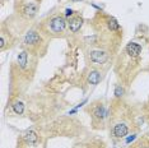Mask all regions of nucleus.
Listing matches in <instances>:
<instances>
[{
	"mask_svg": "<svg viewBox=\"0 0 149 148\" xmlns=\"http://www.w3.org/2000/svg\"><path fill=\"white\" fill-rule=\"evenodd\" d=\"M141 52L143 46L136 41L127 42L120 52L115 65V72L123 84H131L134 78L138 75L141 66Z\"/></svg>",
	"mask_w": 149,
	"mask_h": 148,
	"instance_id": "f257e3e1",
	"label": "nucleus"
},
{
	"mask_svg": "<svg viewBox=\"0 0 149 148\" xmlns=\"http://www.w3.org/2000/svg\"><path fill=\"white\" fill-rule=\"evenodd\" d=\"M38 58L27 50H22L17 55L15 61L12 66V86L13 88L23 89L33 79Z\"/></svg>",
	"mask_w": 149,
	"mask_h": 148,
	"instance_id": "f03ea898",
	"label": "nucleus"
},
{
	"mask_svg": "<svg viewBox=\"0 0 149 148\" xmlns=\"http://www.w3.org/2000/svg\"><path fill=\"white\" fill-rule=\"evenodd\" d=\"M38 29L47 38H59L64 37L68 31V18L61 12L51 13L41 21Z\"/></svg>",
	"mask_w": 149,
	"mask_h": 148,
	"instance_id": "7ed1b4c3",
	"label": "nucleus"
},
{
	"mask_svg": "<svg viewBox=\"0 0 149 148\" xmlns=\"http://www.w3.org/2000/svg\"><path fill=\"white\" fill-rule=\"evenodd\" d=\"M22 47L32 55L41 58L47 51V37L43 36L38 28H31L23 37Z\"/></svg>",
	"mask_w": 149,
	"mask_h": 148,
	"instance_id": "20e7f679",
	"label": "nucleus"
},
{
	"mask_svg": "<svg viewBox=\"0 0 149 148\" xmlns=\"http://www.w3.org/2000/svg\"><path fill=\"white\" fill-rule=\"evenodd\" d=\"M38 0H14V17L17 22L29 23L40 12Z\"/></svg>",
	"mask_w": 149,
	"mask_h": 148,
	"instance_id": "39448f33",
	"label": "nucleus"
},
{
	"mask_svg": "<svg viewBox=\"0 0 149 148\" xmlns=\"http://www.w3.org/2000/svg\"><path fill=\"white\" fill-rule=\"evenodd\" d=\"M113 50L106 49V47H100V46H91L87 51V60L91 66L94 68H103L113 58Z\"/></svg>",
	"mask_w": 149,
	"mask_h": 148,
	"instance_id": "423d86ee",
	"label": "nucleus"
},
{
	"mask_svg": "<svg viewBox=\"0 0 149 148\" xmlns=\"http://www.w3.org/2000/svg\"><path fill=\"white\" fill-rule=\"evenodd\" d=\"M87 112L89 114L93 126L96 129H101V128L104 126V123H106V119L108 117L110 110H107L103 101H94L88 106Z\"/></svg>",
	"mask_w": 149,
	"mask_h": 148,
	"instance_id": "0eeeda50",
	"label": "nucleus"
},
{
	"mask_svg": "<svg viewBox=\"0 0 149 148\" xmlns=\"http://www.w3.org/2000/svg\"><path fill=\"white\" fill-rule=\"evenodd\" d=\"M66 18H68V29H69L72 33H77L82 28L83 26V17L79 12H73V10H68V14Z\"/></svg>",
	"mask_w": 149,
	"mask_h": 148,
	"instance_id": "6e6552de",
	"label": "nucleus"
},
{
	"mask_svg": "<svg viewBox=\"0 0 149 148\" xmlns=\"http://www.w3.org/2000/svg\"><path fill=\"white\" fill-rule=\"evenodd\" d=\"M13 42H14V37L9 32V28L6 29V26L4 23L1 26V33H0V50L4 51L6 49H10L13 46Z\"/></svg>",
	"mask_w": 149,
	"mask_h": 148,
	"instance_id": "1a4fd4ad",
	"label": "nucleus"
},
{
	"mask_svg": "<svg viewBox=\"0 0 149 148\" xmlns=\"http://www.w3.org/2000/svg\"><path fill=\"white\" fill-rule=\"evenodd\" d=\"M102 78H103L102 72L98 68H94V66H92V68L86 73V82H87V84H89V86L100 84Z\"/></svg>",
	"mask_w": 149,
	"mask_h": 148,
	"instance_id": "9d476101",
	"label": "nucleus"
},
{
	"mask_svg": "<svg viewBox=\"0 0 149 148\" xmlns=\"http://www.w3.org/2000/svg\"><path fill=\"white\" fill-rule=\"evenodd\" d=\"M22 138H23V140H24L27 144L32 146V144H36L37 142H38V133H37L36 130H33V129H29V130H27V132L23 134Z\"/></svg>",
	"mask_w": 149,
	"mask_h": 148,
	"instance_id": "9b49d317",
	"label": "nucleus"
},
{
	"mask_svg": "<svg viewBox=\"0 0 149 148\" xmlns=\"http://www.w3.org/2000/svg\"><path fill=\"white\" fill-rule=\"evenodd\" d=\"M10 106H12V111L15 114V115H22V114L24 112L26 105H24V102L21 101V100H14Z\"/></svg>",
	"mask_w": 149,
	"mask_h": 148,
	"instance_id": "f8f14e48",
	"label": "nucleus"
},
{
	"mask_svg": "<svg viewBox=\"0 0 149 148\" xmlns=\"http://www.w3.org/2000/svg\"><path fill=\"white\" fill-rule=\"evenodd\" d=\"M38 1H40V3H41V1H42V0H38Z\"/></svg>",
	"mask_w": 149,
	"mask_h": 148,
	"instance_id": "ddd939ff",
	"label": "nucleus"
}]
</instances>
